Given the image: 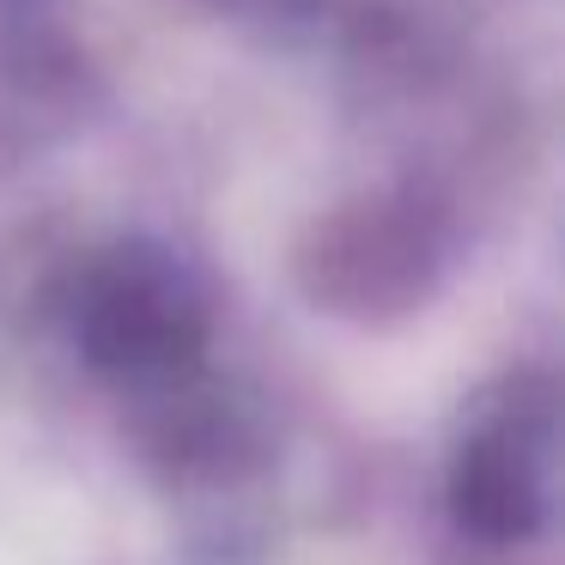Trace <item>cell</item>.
Returning a JSON list of instances; mask_svg holds the SVG:
<instances>
[{
  "mask_svg": "<svg viewBox=\"0 0 565 565\" xmlns=\"http://www.w3.org/2000/svg\"><path fill=\"white\" fill-rule=\"evenodd\" d=\"M450 511L487 541H516L547 523V402H523L487 419L462 444L450 475Z\"/></svg>",
  "mask_w": 565,
  "mask_h": 565,
  "instance_id": "obj_2",
  "label": "cell"
},
{
  "mask_svg": "<svg viewBox=\"0 0 565 565\" xmlns=\"http://www.w3.org/2000/svg\"><path fill=\"white\" fill-rule=\"evenodd\" d=\"M74 329L92 365L116 377H177L183 365H195L207 341L195 286L159 249L104 256L79 286Z\"/></svg>",
  "mask_w": 565,
  "mask_h": 565,
  "instance_id": "obj_1",
  "label": "cell"
}]
</instances>
